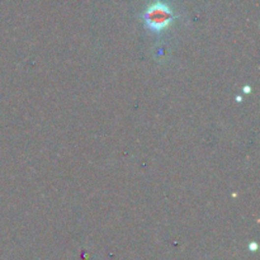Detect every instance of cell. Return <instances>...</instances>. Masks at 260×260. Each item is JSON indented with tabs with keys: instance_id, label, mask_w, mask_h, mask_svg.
<instances>
[{
	"instance_id": "1",
	"label": "cell",
	"mask_w": 260,
	"mask_h": 260,
	"mask_svg": "<svg viewBox=\"0 0 260 260\" xmlns=\"http://www.w3.org/2000/svg\"><path fill=\"white\" fill-rule=\"evenodd\" d=\"M143 19L146 28L155 33H160L174 22L175 14L169 4L163 0H156L146 8Z\"/></svg>"
}]
</instances>
